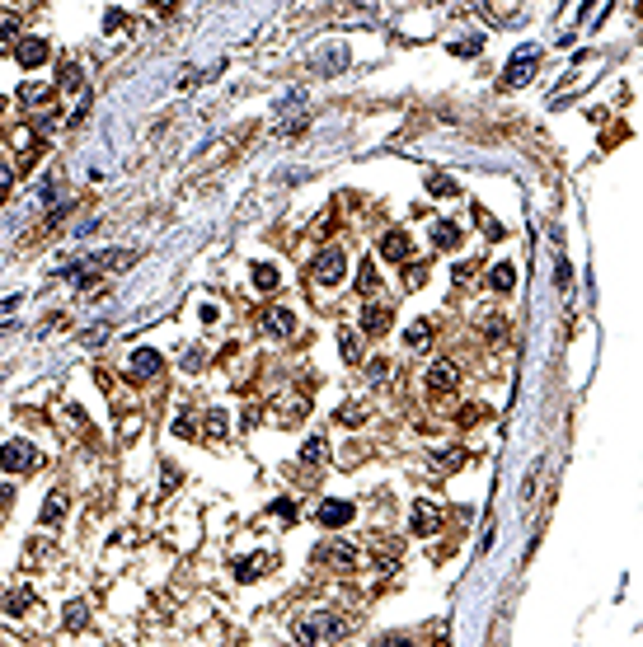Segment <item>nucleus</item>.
<instances>
[{"label": "nucleus", "mask_w": 643, "mask_h": 647, "mask_svg": "<svg viewBox=\"0 0 643 647\" xmlns=\"http://www.w3.org/2000/svg\"><path fill=\"white\" fill-rule=\"evenodd\" d=\"M352 633V619L339 610H310L305 619H296V647H315L324 638H343Z\"/></svg>", "instance_id": "obj_1"}, {"label": "nucleus", "mask_w": 643, "mask_h": 647, "mask_svg": "<svg viewBox=\"0 0 643 647\" xmlns=\"http://www.w3.org/2000/svg\"><path fill=\"white\" fill-rule=\"evenodd\" d=\"M310 277L319 281V286H339L343 277H348V258H343V249H319L315 263H310Z\"/></svg>", "instance_id": "obj_2"}, {"label": "nucleus", "mask_w": 643, "mask_h": 647, "mask_svg": "<svg viewBox=\"0 0 643 647\" xmlns=\"http://www.w3.org/2000/svg\"><path fill=\"white\" fill-rule=\"evenodd\" d=\"M540 66V47H517V52H512V61H508V71H503V90H517L521 80L530 76V71Z\"/></svg>", "instance_id": "obj_3"}, {"label": "nucleus", "mask_w": 643, "mask_h": 647, "mask_svg": "<svg viewBox=\"0 0 643 647\" xmlns=\"http://www.w3.org/2000/svg\"><path fill=\"white\" fill-rule=\"evenodd\" d=\"M34 465H38V450L29 446V441H5V446H0V469H5V474H29Z\"/></svg>", "instance_id": "obj_4"}, {"label": "nucleus", "mask_w": 643, "mask_h": 647, "mask_svg": "<svg viewBox=\"0 0 643 647\" xmlns=\"http://www.w3.org/2000/svg\"><path fill=\"white\" fill-rule=\"evenodd\" d=\"M315 563H324V568H339V572H352V568H357V549L343 544V539H324V544L315 549Z\"/></svg>", "instance_id": "obj_5"}, {"label": "nucleus", "mask_w": 643, "mask_h": 647, "mask_svg": "<svg viewBox=\"0 0 643 647\" xmlns=\"http://www.w3.org/2000/svg\"><path fill=\"white\" fill-rule=\"evenodd\" d=\"M52 56V43L47 38H19V47H14V61H19L24 71H38Z\"/></svg>", "instance_id": "obj_6"}, {"label": "nucleus", "mask_w": 643, "mask_h": 647, "mask_svg": "<svg viewBox=\"0 0 643 647\" xmlns=\"http://www.w3.org/2000/svg\"><path fill=\"white\" fill-rule=\"evenodd\" d=\"M263 333L268 338H292L296 333V310H287V305H272V310H263Z\"/></svg>", "instance_id": "obj_7"}, {"label": "nucleus", "mask_w": 643, "mask_h": 647, "mask_svg": "<svg viewBox=\"0 0 643 647\" xmlns=\"http://www.w3.org/2000/svg\"><path fill=\"white\" fill-rule=\"evenodd\" d=\"M395 324V314H390V305H376V301H366L361 305V333H371V338H381L385 328Z\"/></svg>", "instance_id": "obj_8"}, {"label": "nucleus", "mask_w": 643, "mask_h": 647, "mask_svg": "<svg viewBox=\"0 0 643 647\" xmlns=\"http://www.w3.org/2000/svg\"><path fill=\"white\" fill-rule=\"evenodd\" d=\"M456 385H461V371H456L451 361H432V371H428V390H432V394H451Z\"/></svg>", "instance_id": "obj_9"}, {"label": "nucleus", "mask_w": 643, "mask_h": 647, "mask_svg": "<svg viewBox=\"0 0 643 647\" xmlns=\"http://www.w3.org/2000/svg\"><path fill=\"white\" fill-rule=\"evenodd\" d=\"M408 521H413V535H437L441 512L428 502V497H418V502H413V516H408Z\"/></svg>", "instance_id": "obj_10"}, {"label": "nucleus", "mask_w": 643, "mask_h": 647, "mask_svg": "<svg viewBox=\"0 0 643 647\" xmlns=\"http://www.w3.org/2000/svg\"><path fill=\"white\" fill-rule=\"evenodd\" d=\"M319 525H324V530H339V525H348L352 516H357V507L352 502H319Z\"/></svg>", "instance_id": "obj_11"}, {"label": "nucleus", "mask_w": 643, "mask_h": 647, "mask_svg": "<svg viewBox=\"0 0 643 647\" xmlns=\"http://www.w3.org/2000/svg\"><path fill=\"white\" fill-rule=\"evenodd\" d=\"M277 563L272 554H254V558H240L235 563V577L240 581H259V577H268V568Z\"/></svg>", "instance_id": "obj_12"}, {"label": "nucleus", "mask_w": 643, "mask_h": 647, "mask_svg": "<svg viewBox=\"0 0 643 647\" xmlns=\"http://www.w3.org/2000/svg\"><path fill=\"white\" fill-rule=\"evenodd\" d=\"M160 366H165V361H160L155 347H136V352H132V376H136V380L160 376Z\"/></svg>", "instance_id": "obj_13"}, {"label": "nucleus", "mask_w": 643, "mask_h": 647, "mask_svg": "<svg viewBox=\"0 0 643 647\" xmlns=\"http://www.w3.org/2000/svg\"><path fill=\"white\" fill-rule=\"evenodd\" d=\"M381 258H385V263H404V258H408V234L404 230H390L381 239Z\"/></svg>", "instance_id": "obj_14"}, {"label": "nucleus", "mask_w": 643, "mask_h": 647, "mask_svg": "<svg viewBox=\"0 0 643 647\" xmlns=\"http://www.w3.org/2000/svg\"><path fill=\"white\" fill-rule=\"evenodd\" d=\"M432 244H437V249H456V244H461V225H456V221H437V225H432Z\"/></svg>", "instance_id": "obj_15"}, {"label": "nucleus", "mask_w": 643, "mask_h": 647, "mask_svg": "<svg viewBox=\"0 0 643 647\" xmlns=\"http://www.w3.org/2000/svg\"><path fill=\"white\" fill-rule=\"evenodd\" d=\"M488 286H493L498 296H508V291L517 286V268H512V263H498V268L488 272Z\"/></svg>", "instance_id": "obj_16"}, {"label": "nucleus", "mask_w": 643, "mask_h": 647, "mask_svg": "<svg viewBox=\"0 0 643 647\" xmlns=\"http://www.w3.org/2000/svg\"><path fill=\"white\" fill-rule=\"evenodd\" d=\"M61 516H66V492H47V502H43V525H57Z\"/></svg>", "instance_id": "obj_17"}, {"label": "nucleus", "mask_w": 643, "mask_h": 647, "mask_svg": "<svg viewBox=\"0 0 643 647\" xmlns=\"http://www.w3.org/2000/svg\"><path fill=\"white\" fill-rule=\"evenodd\" d=\"M34 610V591L29 586H14L10 596H5V614H29Z\"/></svg>", "instance_id": "obj_18"}, {"label": "nucleus", "mask_w": 643, "mask_h": 647, "mask_svg": "<svg viewBox=\"0 0 643 647\" xmlns=\"http://www.w3.org/2000/svg\"><path fill=\"white\" fill-rule=\"evenodd\" d=\"M404 343L413 347V352H423V347L432 343V324L428 319H418V324H408V333H404Z\"/></svg>", "instance_id": "obj_19"}, {"label": "nucleus", "mask_w": 643, "mask_h": 647, "mask_svg": "<svg viewBox=\"0 0 643 647\" xmlns=\"http://www.w3.org/2000/svg\"><path fill=\"white\" fill-rule=\"evenodd\" d=\"M301 460H305V465H324V460H329V441H324V436H310V441L301 446Z\"/></svg>", "instance_id": "obj_20"}, {"label": "nucleus", "mask_w": 643, "mask_h": 647, "mask_svg": "<svg viewBox=\"0 0 643 647\" xmlns=\"http://www.w3.org/2000/svg\"><path fill=\"white\" fill-rule=\"evenodd\" d=\"M339 347H343V361H352V366L361 361V338L352 328H339Z\"/></svg>", "instance_id": "obj_21"}, {"label": "nucleus", "mask_w": 643, "mask_h": 647, "mask_svg": "<svg viewBox=\"0 0 643 647\" xmlns=\"http://www.w3.org/2000/svg\"><path fill=\"white\" fill-rule=\"evenodd\" d=\"M19 99L29 103V108H43V103H52V85H24Z\"/></svg>", "instance_id": "obj_22"}, {"label": "nucleus", "mask_w": 643, "mask_h": 647, "mask_svg": "<svg viewBox=\"0 0 643 647\" xmlns=\"http://www.w3.org/2000/svg\"><path fill=\"white\" fill-rule=\"evenodd\" d=\"M357 291H361V296L381 291V272H376V258H371V263H361V272H357Z\"/></svg>", "instance_id": "obj_23"}, {"label": "nucleus", "mask_w": 643, "mask_h": 647, "mask_svg": "<svg viewBox=\"0 0 643 647\" xmlns=\"http://www.w3.org/2000/svg\"><path fill=\"white\" fill-rule=\"evenodd\" d=\"M428 192H432V197H461L456 179H446V174H428Z\"/></svg>", "instance_id": "obj_24"}, {"label": "nucleus", "mask_w": 643, "mask_h": 647, "mask_svg": "<svg viewBox=\"0 0 643 647\" xmlns=\"http://www.w3.org/2000/svg\"><path fill=\"white\" fill-rule=\"evenodd\" d=\"M277 281H282V277H277L272 263H254V286H259V291H277Z\"/></svg>", "instance_id": "obj_25"}, {"label": "nucleus", "mask_w": 643, "mask_h": 647, "mask_svg": "<svg viewBox=\"0 0 643 647\" xmlns=\"http://www.w3.org/2000/svg\"><path fill=\"white\" fill-rule=\"evenodd\" d=\"M202 423H207V427H202L207 436H226V432H230V418H226V408H212V413H207Z\"/></svg>", "instance_id": "obj_26"}, {"label": "nucleus", "mask_w": 643, "mask_h": 647, "mask_svg": "<svg viewBox=\"0 0 643 647\" xmlns=\"http://www.w3.org/2000/svg\"><path fill=\"white\" fill-rule=\"evenodd\" d=\"M80 80H85V76H80L76 61H61V66H57V85H61V90H80Z\"/></svg>", "instance_id": "obj_27"}, {"label": "nucleus", "mask_w": 643, "mask_h": 647, "mask_svg": "<svg viewBox=\"0 0 643 647\" xmlns=\"http://www.w3.org/2000/svg\"><path fill=\"white\" fill-rule=\"evenodd\" d=\"M334 418H339L343 427H361V418H366V403H343Z\"/></svg>", "instance_id": "obj_28"}, {"label": "nucleus", "mask_w": 643, "mask_h": 647, "mask_svg": "<svg viewBox=\"0 0 643 647\" xmlns=\"http://www.w3.org/2000/svg\"><path fill=\"white\" fill-rule=\"evenodd\" d=\"M90 624V610H85V601H71L66 605V628H85Z\"/></svg>", "instance_id": "obj_29"}, {"label": "nucleus", "mask_w": 643, "mask_h": 647, "mask_svg": "<svg viewBox=\"0 0 643 647\" xmlns=\"http://www.w3.org/2000/svg\"><path fill=\"white\" fill-rule=\"evenodd\" d=\"M170 432H174V436H188V441H192V436L202 432V427H197V418H192V413H179V418H174V427H170Z\"/></svg>", "instance_id": "obj_30"}, {"label": "nucleus", "mask_w": 643, "mask_h": 647, "mask_svg": "<svg viewBox=\"0 0 643 647\" xmlns=\"http://www.w3.org/2000/svg\"><path fill=\"white\" fill-rule=\"evenodd\" d=\"M0 38H19V10H0Z\"/></svg>", "instance_id": "obj_31"}, {"label": "nucleus", "mask_w": 643, "mask_h": 647, "mask_svg": "<svg viewBox=\"0 0 643 647\" xmlns=\"http://www.w3.org/2000/svg\"><path fill=\"white\" fill-rule=\"evenodd\" d=\"M465 465V450H437V469H461Z\"/></svg>", "instance_id": "obj_32"}, {"label": "nucleus", "mask_w": 643, "mask_h": 647, "mask_svg": "<svg viewBox=\"0 0 643 647\" xmlns=\"http://www.w3.org/2000/svg\"><path fill=\"white\" fill-rule=\"evenodd\" d=\"M404 281H408V291H413V286H423V281H428V263H408Z\"/></svg>", "instance_id": "obj_33"}, {"label": "nucleus", "mask_w": 643, "mask_h": 647, "mask_svg": "<svg viewBox=\"0 0 643 647\" xmlns=\"http://www.w3.org/2000/svg\"><path fill=\"white\" fill-rule=\"evenodd\" d=\"M272 516H277V521H296V502L292 497H277V502H272Z\"/></svg>", "instance_id": "obj_34"}, {"label": "nucleus", "mask_w": 643, "mask_h": 647, "mask_svg": "<svg viewBox=\"0 0 643 647\" xmlns=\"http://www.w3.org/2000/svg\"><path fill=\"white\" fill-rule=\"evenodd\" d=\"M118 29H127V14L123 10H108V14H103V33H118Z\"/></svg>", "instance_id": "obj_35"}, {"label": "nucleus", "mask_w": 643, "mask_h": 647, "mask_svg": "<svg viewBox=\"0 0 643 647\" xmlns=\"http://www.w3.org/2000/svg\"><path fill=\"white\" fill-rule=\"evenodd\" d=\"M179 361H183V371H202V361H207V357L197 352V347H183V357H179Z\"/></svg>", "instance_id": "obj_36"}, {"label": "nucleus", "mask_w": 643, "mask_h": 647, "mask_svg": "<svg viewBox=\"0 0 643 647\" xmlns=\"http://www.w3.org/2000/svg\"><path fill=\"white\" fill-rule=\"evenodd\" d=\"M474 216H479V225L488 230V239H503V225H498V221H493L488 212H474Z\"/></svg>", "instance_id": "obj_37"}, {"label": "nucleus", "mask_w": 643, "mask_h": 647, "mask_svg": "<svg viewBox=\"0 0 643 647\" xmlns=\"http://www.w3.org/2000/svg\"><path fill=\"white\" fill-rule=\"evenodd\" d=\"M479 47H484V43H479V38H461V43H456L451 52H456V56H474V52H479Z\"/></svg>", "instance_id": "obj_38"}, {"label": "nucleus", "mask_w": 643, "mask_h": 647, "mask_svg": "<svg viewBox=\"0 0 643 647\" xmlns=\"http://www.w3.org/2000/svg\"><path fill=\"white\" fill-rule=\"evenodd\" d=\"M554 281H559V291H568V286H573V272H568V263H564V258H559V277H554Z\"/></svg>", "instance_id": "obj_39"}, {"label": "nucleus", "mask_w": 643, "mask_h": 647, "mask_svg": "<svg viewBox=\"0 0 643 647\" xmlns=\"http://www.w3.org/2000/svg\"><path fill=\"white\" fill-rule=\"evenodd\" d=\"M10 183H14V169H10V165H0V192L10 188Z\"/></svg>", "instance_id": "obj_40"}, {"label": "nucleus", "mask_w": 643, "mask_h": 647, "mask_svg": "<svg viewBox=\"0 0 643 647\" xmlns=\"http://www.w3.org/2000/svg\"><path fill=\"white\" fill-rule=\"evenodd\" d=\"M385 647H418V643H408V638H390Z\"/></svg>", "instance_id": "obj_41"}]
</instances>
